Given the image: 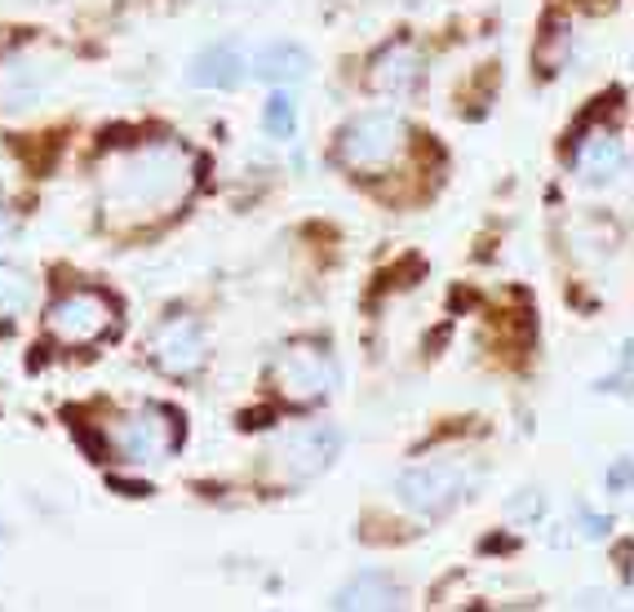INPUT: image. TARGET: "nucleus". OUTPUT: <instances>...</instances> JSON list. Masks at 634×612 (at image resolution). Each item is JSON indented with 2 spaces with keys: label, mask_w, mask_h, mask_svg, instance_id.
<instances>
[{
  "label": "nucleus",
  "mask_w": 634,
  "mask_h": 612,
  "mask_svg": "<svg viewBox=\"0 0 634 612\" xmlns=\"http://www.w3.org/2000/svg\"><path fill=\"white\" fill-rule=\"evenodd\" d=\"M195 173H200V160L182 142H173V137L124 146V151L106 155L102 173H98L102 217L111 226L160 222L191 195Z\"/></svg>",
  "instance_id": "1"
},
{
  "label": "nucleus",
  "mask_w": 634,
  "mask_h": 612,
  "mask_svg": "<svg viewBox=\"0 0 634 612\" xmlns=\"http://www.w3.org/2000/svg\"><path fill=\"white\" fill-rule=\"evenodd\" d=\"M408 142H412V129L399 111H364L355 115L341 137H337V160L350 169V173H386L395 169L403 155H408Z\"/></svg>",
  "instance_id": "2"
},
{
  "label": "nucleus",
  "mask_w": 634,
  "mask_h": 612,
  "mask_svg": "<svg viewBox=\"0 0 634 612\" xmlns=\"http://www.w3.org/2000/svg\"><path fill=\"white\" fill-rule=\"evenodd\" d=\"M182 443V417L164 404H142L106 426V448L124 466H160Z\"/></svg>",
  "instance_id": "3"
},
{
  "label": "nucleus",
  "mask_w": 634,
  "mask_h": 612,
  "mask_svg": "<svg viewBox=\"0 0 634 612\" xmlns=\"http://www.w3.org/2000/svg\"><path fill=\"white\" fill-rule=\"evenodd\" d=\"M275 381H279V390H284L288 399H297V404H319V399H328V395L337 390L341 368H337V359H333V350H328L324 341L297 337V341H288V346L279 350V359H275Z\"/></svg>",
  "instance_id": "4"
},
{
  "label": "nucleus",
  "mask_w": 634,
  "mask_h": 612,
  "mask_svg": "<svg viewBox=\"0 0 634 612\" xmlns=\"http://www.w3.org/2000/svg\"><path fill=\"white\" fill-rule=\"evenodd\" d=\"M470 483H474V475L466 466H457V461H421V466H408L395 479V492H399V501L412 514L434 519V514L452 510L470 492Z\"/></svg>",
  "instance_id": "5"
},
{
  "label": "nucleus",
  "mask_w": 634,
  "mask_h": 612,
  "mask_svg": "<svg viewBox=\"0 0 634 612\" xmlns=\"http://www.w3.org/2000/svg\"><path fill=\"white\" fill-rule=\"evenodd\" d=\"M62 71H67V58L44 49V44L13 49L0 62V102L4 106H31L62 80Z\"/></svg>",
  "instance_id": "6"
},
{
  "label": "nucleus",
  "mask_w": 634,
  "mask_h": 612,
  "mask_svg": "<svg viewBox=\"0 0 634 612\" xmlns=\"http://www.w3.org/2000/svg\"><path fill=\"white\" fill-rule=\"evenodd\" d=\"M44 328L62 346H93L111 328V302L98 288H71L44 310Z\"/></svg>",
  "instance_id": "7"
},
{
  "label": "nucleus",
  "mask_w": 634,
  "mask_h": 612,
  "mask_svg": "<svg viewBox=\"0 0 634 612\" xmlns=\"http://www.w3.org/2000/svg\"><path fill=\"white\" fill-rule=\"evenodd\" d=\"M337 452H341V430L328 421H306L279 439L275 461H279V475L288 483H306V479L324 475L337 461Z\"/></svg>",
  "instance_id": "8"
},
{
  "label": "nucleus",
  "mask_w": 634,
  "mask_h": 612,
  "mask_svg": "<svg viewBox=\"0 0 634 612\" xmlns=\"http://www.w3.org/2000/svg\"><path fill=\"white\" fill-rule=\"evenodd\" d=\"M146 355H151V364H155L160 373H168V377H191V373H200L204 359H208V337H204L200 319L173 315V319H164V324L151 333Z\"/></svg>",
  "instance_id": "9"
},
{
  "label": "nucleus",
  "mask_w": 634,
  "mask_h": 612,
  "mask_svg": "<svg viewBox=\"0 0 634 612\" xmlns=\"http://www.w3.org/2000/svg\"><path fill=\"white\" fill-rule=\"evenodd\" d=\"M248 75V53L239 40H217L208 49H200L186 67V80L195 89H239Z\"/></svg>",
  "instance_id": "10"
},
{
  "label": "nucleus",
  "mask_w": 634,
  "mask_h": 612,
  "mask_svg": "<svg viewBox=\"0 0 634 612\" xmlns=\"http://www.w3.org/2000/svg\"><path fill=\"white\" fill-rule=\"evenodd\" d=\"M403 603V585L390 577V572H381V568H364V572H355L346 585H337V594H333V608L337 612H350V608H368V612H386V608H399Z\"/></svg>",
  "instance_id": "11"
},
{
  "label": "nucleus",
  "mask_w": 634,
  "mask_h": 612,
  "mask_svg": "<svg viewBox=\"0 0 634 612\" xmlns=\"http://www.w3.org/2000/svg\"><path fill=\"white\" fill-rule=\"evenodd\" d=\"M421 80V53L408 40H390L386 49H377V58L368 62V84L377 93H412Z\"/></svg>",
  "instance_id": "12"
},
{
  "label": "nucleus",
  "mask_w": 634,
  "mask_h": 612,
  "mask_svg": "<svg viewBox=\"0 0 634 612\" xmlns=\"http://www.w3.org/2000/svg\"><path fill=\"white\" fill-rule=\"evenodd\" d=\"M248 75L266 80V84H297L310 75V53L297 40H270L257 53H248Z\"/></svg>",
  "instance_id": "13"
},
{
  "label": "nucleus",
  "mask_w": 634,
  "mask_h": 612,
  "mask_svg": "<svg viewBox=\"0 0 634 612\" xmlns=\"http://www.w3.org/2000/svg\"><path fill=\"white\" fill-rule=\"evenodd\" d=\"M576 169H581L585 182H612V177H621L625 173V142L616 133H607V129L581 137L576 142Z\"/></svg>",
  "instance_id": "14"
},
{
  "label": "nucleus",
  "mask_w": 634,
  "mask_h": 612,
  "mask_svg": "<svg viewBox=\"0 0 634 612\" xmlns=\"http://www.w3.org/2000/svg\"><path fill=\"white\" fill-rule=\"evenodd\" d=\"M262 129H266L270 137H279V142H288V137L297 133V102H293V93H288L284 84L270 89V98H266V106H262Z\"/></svg>",
  "instance_id": "15"
},
{
  "label": "nucleus",
  "mask_w": 634,
  "mask_h": 612,
  "mask_svg": "<svg viewBox=\"0 0 634 612\" xmlns=\"http://www.w3.org/2000/svg\"><path fill=\"white\" fill-rule=\"evenodd\" d=\"M31 297H35L31 279L18 266H0V315H9V319L22 315L31 306Z\"/></svg>",
  "instance_id": "16"
},
{
  "label": "nucleus",
  "mask_w": 634,
  "mask_h": 612,
  "mask_svg": "<svg viewBox=\"0 0 634 612\" xmlns=\"http://www.w3.org/2000/svg\"><path fill=\"white\" fill-rule=\"evenodd\" d=\"M541 510H545L541 488H519V492L505 501V519H510V523H532V519H541Z\"/></svg>",
  "instance_id": "17"
},
{
  "label": "nucleus",
  "mask_w": 634,
  "mask_h": 612,
  "mask_svg": "<svg viewBox=\"0 0 634 612\" xmlns=\"http://www.w3.org/2000/svg\"><path fill=\"white\" fill-rule=\"evenodd\" d=\"M603 483H607L612 497H625V492H630V457H616V461L603 470Z\"/></svg>",
  "instance_id": "18"
},
{
  "label": "nucleus",
  "mask_w": 634,
  "mask_h": 612,
  "mask_svg": "<svg viewBox=\"0 0 634 612\" xmlns=\"http://www.w3.org/2000/svg\"><path fill=\"white\" fill-rule=\"evenodd\" d=\"M576 519H581V532H585V537H607V519H599L594 510L576 506Z\"/></svg>",
  "instance_id": "19"
},
{
  "label": "nucleus",
  "mask_w": 634,
  "mask_h": 612,
  "mask_svg": "<svg viewBox=\"0 0 634 612\" xmlns=\"http://www.w3.org/2000/svg\"><path fill=\"white\" fill-rule=\"evenodd\" d=\"M106 483H111V488H120V492H124V497H146V492H151V488H146V483H129V479H115V475H111V479H106Z\"/></svg>",
  "instance_id": "20"
},
{
  "label": "nucleus",
  "mask_w": 634,
  "mask_h": 612,
  "mask_svg": "<svg viewBox=\"0 0 634 612\" xmlns=\"http://www.w3.org/2000/svg\"><path fill=\"white\" fill-rule=\"evenodd\" d=\"M4 541H9V532H4V523H0V545H4Z\"/></svg>",
  "instance_id": "21"
}]
</instances>
